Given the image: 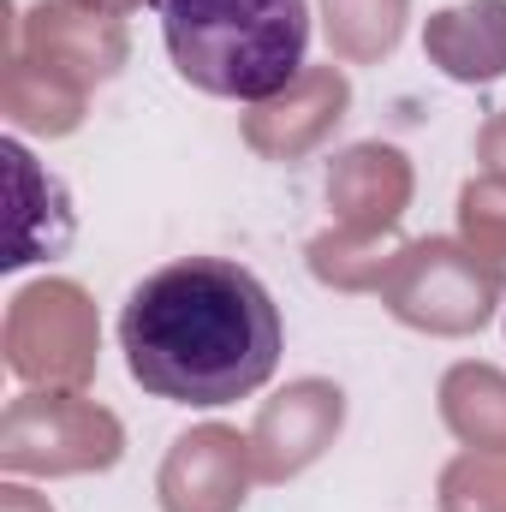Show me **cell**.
I'll return each instance as SVG.
<instances>
[{"instance_id": "obj_1", "label": "cell", "mask_w": 506, "mask_h": 512, "mask_svg": "<svg viewBox=\"0 0 506 512\" xmlns=\"http://www.w3.org/2000/svg\"><path fill=\"white\" fill-rule=\"evenodd\" d=\"M120 346L143 393L173 405H233L280 364V304L245 262L179 256L131 286Z\"/></svg>"}, {"instance_id": "obj_2", "label": "cell", "mask_w": 506, "mask_h": 512, "mask_svg": "<svg viewBox=\"0 0 506 512\" xmlns=\"http://www.w3.org/2000/svg\"><path fill=\"white\" fill-rule=\"evenodd\" d=\"M173 72L221 102H274L304 78V0H161Z\"/></svg>"}, {"instance_id": "obj_3", "label": "cell", "mask_w": 506, "mask_h": 512, "mask_svg": "<svg viewBox=\"0 0 506 512\" xmlns=\"http://www.w3.org/2000/svg\"><path fill=\"white\" fill-rule=\"evenodd\" d=\"M381 304L429 334H471L501 304V262L459 239H417L381 268Z\"/></svg>"}, {"instance_id": "obj_4", "label": "cell", "mask_w": 506, "mask_h": 512, "mask_svg": "<svg viewBox=\"0 0 506 512\" xmlns=\"http://www.w3.org/2000/svg\"><path fill=\"white\" fill-rule=\"evenodd\" d=\"M0 459L12 471H90L120 459V423L84 399H18L0 429Z\"/></svg>"}, {"instance_id": "obj_5", "label": "cell", "mask_w": 506, "mask_h": 512, "mask_svg": "<svg viewBox=\"0 0 506 512\" xmlns=\"http://www.w3.org/2000/svg\"><path fill=\"white\" fill-rule=\"evenodd\" d=\"M96 352V328H90V304L78 286L48 280L18 292L12 304V370L30 382H84Z\"/></svg>"}, {"instance_id": "obj_6", "label": "cell", "mask_w": 506, "mask_h": 512, "mask_svg": "<svg viewBox=\"0 0 506 512\" xmlns=\"http://www.w3.org/2000/svg\"><path fill=\"white\" fill-rule=\"evenodd\" d=\"M340 417H346V393L334 382H292L286 393H274L262 405L251 429V465L262 483H280L292 471H304L334 435H340Z\"/></svg>"}, {"instance_id": "obj_7", "label": "cell", "mask_w": 506, "mask_h": 512, "mask_svg": "<svg viewBox=\"0 0 506 512\" xmlns=\"http://www.w3.org/2000/svg\"><path fill=\"white\" fill-rule=\"evenodd\" d=\"M251 441H239V429H191L173 441L167 465H161V507L167 512H239L245 483H251Z\"/></svg>"}, {"instance_id": "obj_8", "label": "cell", "mask_w": 506, "mask_h": 512, "mask_svg": "<svg viewBox=\"0 0 506 512\" xmlns=\"http://www.w3.org/2000/svg\"><path fill=\"white\" fill-rule=\"evenodd\" d=\"M126 60V24L108 18V12H78L72 0H54V6H36L30 12V66L66 78V84H102L114 78Z\"/></svg>"}, {"instance_id": "obj_9", "label": "cell", "mask_w": 506, "mask_h": 512, "mask_svg": "<svg viewBox=\"0 0 506 512\" xmlns=\"http://www.w3.org/2000/svg\"><path fill=\"white\" fill-rule=\"evenodd\" d=\"M346 96H352L346 78L334 66H316L292 90H280L274 102H256V114L245 120V137H251V149H262L268 161H292V155L316 149L328 131L340 126Z\"/></svg>"}, {"instance_id": "obj_10", "label": "cell", "mask_w": 506, "mask_h": 512, "mask_svg": "<svg viewBox=\"0 0 506 512\" xmlns=\"http://www.w3.org/2000/svg\"><path fill=\"white\" fill-rule=\"evenodd\" d=\"M6 173H12V215H6V256L0 268H24L36 256H60L72 245V209H66V185L54 173H42L30 161L24 143H0Z\"/></svg>"}, {"instance_id": "obj_11", "label": "cell", "mask_w": 506, "mask_h": 512, "mask_svg": "<svg viewBox=\"0 0 506 512\" xmlns=\"http://www.w3.org/2000/svg\"><path fill=\"white\" fill-rule=\"evenodd\" d=\"M429 60L459 84H489L506 72V0H471L429 18Z\"/></svg>"}, {"instance_id": "obj_12", "label": "cell", "mask_w": 506, "mask_h": 512, "mask_svg": "<svg viewBox=\"0 0 506 512\" xmlns=\"http://www.w3.org/2000/svg\"><path fill=\"white\" fill-rule=\"evenodd\" d=\"M405 197H411V167H405V155L387 149V143H358V149H346V155L334 161V173H328V203H334L358 233L387 227V221L405 209Z\"/></svg>"}, {"instance_id": "obj_13", "label": "cell", "mask_w": 506, "mask_h": 512, "mask_svg": "<svg viewBox=\"0 0 506 512\" xmlns=\"http://www.w3.org/2000/svg\"><path fill=\"white\" fill-rule=\"evenodd\" d=\"M441 411L459 441H477L483 453H506V376L459 364L441 382Z\"/></svg>"}, {"instance_id": "obj_14", "label": "cell", "mask_w": 506, "mask_h": 512, "mask_svg": "<svg viewBox=\"0 0 506 512\" xmlns=\"http://www.w3.org/2000/svg\"><path fill=\"white\" fill-rule=\"evenodd\" d=\"M322 12L340 60H381L405 30V0H322Z\"/></svg>"}, {"instance_id": "obj_15", "label": "cell", "mask_w": 506, "mask_h": 512, "mask_svg": "<svg viewBox=\"0 0 506 512\" xmlns=\"http://www.w3.org/2000/svg\"><path fill=\"white\" fill-rule=\"evenodd\" d=\"M459 209H465V245L506 268V185L471 179L465 197H459Z\"/></svg>"}, {"instance_id": "obj_16", "label": "cell", "mask_w": 506, "mask_h": 512, "mask_svg": "<svg viewBox=\"0 0 506 512\" xmlns=\"http://www.w3.org/2000/svg\"><path fill=\"white\" fill-rule=\"evenodd\" d=\"M477 155H483L489 179H495V185H506V114H495V120L483 126V137H477Z\"/></svg>"}, {"instance_id": "obj_17", "label": "cell", "mask_w": 506, "mask_h": 512, "mask_svg": "<svg viewBox=\"0 0 506 512\" xmlns=\"http://www.w3.org/2000/svg\"><path fill=\"white\" fill-rule=\"evenodd\" d=\"M72 6H90V12H131V6H143V0H72Z\"/></svg>"}]
</instances>
